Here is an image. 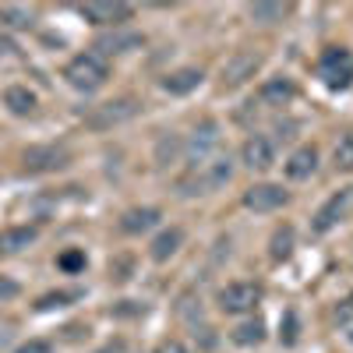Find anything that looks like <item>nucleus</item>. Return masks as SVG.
Masks as SVG:
<instances>
[{
	"instance_id": "nucleus-1",
	"label": "nucleus",
	"mask_w": 353,
	"mask_h": 353,
	"mask_svg": "<svg viewBox=\"0 0 353 353\" xmlns=\"http://www.w3.org/2000/svg\"><path fill=\"white\" fill-rule=\"evenodd\" d=\"M230 173H233V166H230V159L226 156H212V159H205V163H194L191 166V173L181 181V194H209V191H219L226 181H230Z\"/></svg>"
},
{
	"instance_id": "nucleus-2",
	"label": "nucleus",
	"mask_w": 353,
	"mask_h": 353,
	"mask_svg": "<svg viewBox=\"0 0 353 353\" xmlns=\"http://www.w3.org/2000/svg\"><path fill=\"white\" fill-rule=\"evenodd\" d=\"M64 78H68L71 88H78V92H96V88H103L106 78H110L106 57H99V53H78L74 61L64 68Z\"/></svg>"
},
{
	"instance_id": "nucleus-3",
	"label": "nucleus",
	"mask_w": 353,
	"mask_h": 353,
	"mask_svg": "<svg viewBox=\"0 0 353 353\" xmlns=\"http://www.w3.org/2000/svg\"><path fill=\"white\" fill-rule=\"evenodd\" d=\"M138 110H141V103H138V99H131V96L106 99V103H99V106H92V110L85 113V124L92 128V131H110V128H117V124L134 121Z\"/></svg>"
},
{
	"instance_id": "nucleus-4",
	"label": "nucleus",
	"mask_w": 353,
	"mask_h": 353,
	"mask_svg": "<svg viewBox=\"0 0 353 353\" xmlns=\"http://www.w3.org/2000/svg\"><path fill=\"white\" fill-rule=\"evenodd\" d=\"M318 74H321V81H325L329 88H336V92L350 88L353 85V57H350V50H343V46L325 50L321 61H318Z\"/></svg>"
},
{
	"instance_id": "nucleus-5",
	"label": "nucleus",
	"mask_w": 353,
	"mask_h": 353,
	"mask_svg": "<svg viewBox=\"0 0 353 353\" xmlns=\"http://www.w3.org/2000/svg\"><path fill=\"white\" fill-rule=\"evenodd\" d=\"M261 301V290L254 283H230L219 290V311L223 314H248Z\"/></svg>"
},
{
	"instance_id": "nucleus-6",
	"label": "nucleus",
	"mask_w": 353,
	"mask_h": 353,
	"mask_svg": "<svg viewBox=\"0 0 353 353\" xmlns=\"http://www.w3.org/2000/svg\"><path fill=\"white\" fill-rule=\"evenodd\" d=\"M261 68V57L251 53V50H241V53H233L230 61L223 64V88H241L248 85Z\"/></svg>"
},
{
	"instance_id": "nucleus-7",
	"label": "nucleus",
	"mask_w": 353,
	"mask_h": 353,
	"mask_svg": "<svg viewBox=\"0 0 353 353\" xmlns=\"http://www.w3.org/2000/svg\"><path fill=\"white\" fill-rule=\"evenodd\" d=\"M71 163L68 149L61 145H32V149L25 152V170L28 173H53V170H64Z\"/></svg>"
},
{
	"instance_id": "nucleus-8",
	"label": "nucleus",
	"mask_w": 353,
	"mask_h": 353,
	"mask_svg": "<svg viewBox=\"0 0 353 353\" xmlns=\"http://www.w3.org/2000/svg\"><path fill=\"white\" fill-rule=\"evenodd\" d=\"M78 14L92 25H124V21L134 18V8L121 4V0H110V4H81Z\"/></svg>"
},
{
	"instance_id": "nucleus-9",
	"label": "nucleus",
	"mask_w": 353,
	"mask_h": 353,
	"mask_svg": "<svg viewBox=\"0 0 353 353\" xmlns=\"http://www.w3.org/2000/svg\"><path fill=\"white\" fill-rule=\"evenodd\" d=\"M216 152H219V124H216V121H205V124L191 134V141H188L191 166H194V163H205V159H212Z\"/></svg>"
},
{
	"instance_id": "nucleus-10",
	"label": "nucleus",
	"mask_w": 353,
	"mask_h": 353,
	"mask_svg": "<svg viewBox=\"0 0 353 353\" xmlns=\"http://www.w3.org/2000/svg\"><path fill=\"white\" fill-rule=\"evenodd\" d=\"M350 198H353V194H350V188L336 191V194H332V198H329V201H325V205H321V209L314 212L311 230H314V233H329V230H332V226L346 216V209H350Z\"/></svg>"
},
{
	"instance_id": "nucleus-11",
	"label": "nucleus",
	"mask_w": 353,
	"mask_h": 353,
	"mask_svg": "<svg viewBox=\"0 0 353 353\" xmlns=\"http://www.w3.org/2000/svg\"><path fill=\"white\" fill-rule=\"evenodd\" d=\"M244 205L254 212H276L286 205V191L279 184H254L244 191Z\"/></svg>"
},
{
	"instance_id": "nucleus-12",
	"label": "nucleus",
	"mask_w": 353,
	"mask_h": 353,
	"mask_svg": "<svg viewBox=\"0 0 353 353\" xmlns=\"http://www.w3.org/2000/svg\"><path fill=\"white\" fill-rule=\"evenodd\" d=\"M241 156H244V163H248L251 170H269V166L276 163V145L265 138V134H251V138L244 141Z\"/></svg>"
},
{
	"instance_id": "nucleus-13",
	"label": "nucleus",
	"mask_w": 353,
	"mask_h": 353,
	"mask_svg": "<svg viewBox=\"0 0 353 353\" xmlns=\"http://www.w3.org/2000/svg\"><path fill=\"white\" fill-rule=\"evenodd\" d=\"M141 43H145L141 32H124V28H113V32H106V36L96 39V53H99V57H110V53H131V50H138Z\"/></svg>"
},
{
	"instance_id": "nucleus-14",
	"label": "nucleus",
	"mask_w": 353,
	"mask_h": 353,
	"mask_svg": "<svg viewBox=\"0 0 353 353\" xmlns=\"http://www.w3.org/2000/svg\"><path fill=\"white\" fill-rule=\"evenodd\" d=\"M36 226H8V230H0V254H18L25 251L28 244L36 241Z\"/></svg>"
},
{
	"instance_id": "nucleus-15",
	"label": "nucleus",
	"mask_w": 353,
	"mask_h": 353,
	"mask_svg": "<svg viewBox=\"0 0 353 353\" xmlns=\"http://www.w3.org/2000/svg\"><path fill=\"white\" fill-rule=\"evenodd\" d=\"M318 166V152H314V145H304V149H297L290 159H286V176L290 181H304V176H311Z\"/></svg>"
},
{
	"instance_id": "nucleus-16",
	"label": "nucleus",
	"mask_w": 353,
	"mask_h": 353,
	"mask_svg": "<svg viewBox=\"0 0 353 353\" xmlns=\"http://www.w3.org/2000/svg\"><path fill=\"white\" fill-rule=\"evenodd\" d=\"M198 85H201V71H194V68H181V71H173V74L163 78V88L170 96H188V92H194Z\"/></svg>"
},
{
	"instance_id": "nucleus-17",
	"label": "nucleus",
	"mask_w": 353,
	"mask_h": 353,
	"mask_svg": "<svg viewBox=\"0 0 353 353\" xmlns=\"http://www.w3.org/2000/svg\"><path fill=\"white\" fill-rule=\"evenodd\" d=\"M181 241H184V233L176 230V226H170V230H163L159 237L152 241V248H149V254H152V261H166L170 254H176V248H181Z\"/></svg>"
},
{
	"instance_id": "nucleus-18",
	"label": "nucleus",
	"mask_w": 353,
	"mask_h": 353,
	"mask_svg": "<svg viewBox=\"0 0 353 353\" xmlns=\"http://www.w3.org/2000/svg\"><path fill=\"white\" fill-rule=\"evenodd\" d=\"M156 223H159V209H131V212H124L121 230L124 233H145V230H152Z\"/></svg>"
},
{
	"instance_id": "nucleus-19",
	"label": "nucleus",
	"mask_w": 353,
	"mask_h": 353,
	"mask_svg": "<svg viewBox=\"0 0 353 353\" xmlns=\"http://www.w3.org/2000/svg\"><path fill=\"white\" fill-rule=\"evenodd\" d=\"M4 106H8L11 113L25 117V113H32V110H36V96L28 92L25 85H11V88H4Z\"/></svg>"
},
{
	"instance_id": "nucleus-20",
	"label": "nucleus",
	"mask_w": 353,
	"mask_h": 353,
	"mask_svg": "<svg viewBox=\"0 0 353 353\" xmlns=\"http://www.w3.org/2000/svg\"><path fill=\"white\" fill-rule=\"evenodd\" d=\"M293 81H286V78H272V81H265L261 85V99L265 103H272V106H286L290 99H293Z\"/></svg>"
},
{
	"instance_id": "nucleus-21",
	"label": "nucleus",
	"mask_w": 353,
	"mask_h": 353,
	"mask_svg": "<svg viewBox=\"0 0 353 353\" xmlns=\"http://www.w3.org/2000/svg\"><path fill=\"white\" fill-rule=\"evenodd\" d=\"M230 339L237 343V346H258V343L265 339V325H261L258 318H254V321H241V325L230 332Z\"/></svg>"
},
{
	"instance_id": "nucleus-22",
	"label": "nucleus",
	"mask_w": 353,
	"mask_h": 353,
	"mask_svg": "<svg viewBox=\"0 0 353 353\" xmlns=\"http://www.w3.org/2000/svg\"><path fill=\"white\" fill-rule=\"evenodd\" d=\"M71 301H81V290H57L36 301V311H53V307H68Z\"/></svg>"
},
{
	"instance_id": "nucleus-23",
	"label": "nucleus",
	"mask_w": 353,
	"mask_h": 353,
	"mask_svg": "<svg viewBox=\"0 0 353 353\" xmlns=\"http://www.w3.org/2000/svg\"><path fill=\"white\" fill-rule=\"evenodd\" d=\"M332 159H336V170H343V173H350V170H353V131H346V134L336 141Z\"/></svg>"
},
{
	"instance_id": "nucleus-24",
	"label": "nucleus",
	"mask_w": 353,
	"mask_h": 353,
	"mask_svg": "<svg viewBox=\"0 0 353 353\" xmlns=\"http://www.w3.org/2000/svg\"><path fill=\"white\" fill-rule=\"evenodd\" d=\"M0 21L11 28H28L32 25V11L28 8H14V4H0Z\"/></svg>"
},
{
	"instance_id": "nucleus-25",
	"label": "nucleus",
	"mask_w": 353,
	"mask_h": 353,
	"mask_svg": "<svg viewBox=\"0 0 353 353\" xmlns=\"http://www.w3.org/2000/svg\"><path fill=\"white\" fill-rule=\"evenodd\" d=\"M290 254H293V230L283 226V230H276V237H272V258L283 261V258H290Z\"/></svg>"
},
{
	"instance_id": "nucleus-26",
	"label": "nucleus",
	"mask_w": 353,
	"mask_h": 353,
	"mask_svg": "<svg viewBox=\"0 0 353 353\" xmlns=\"http://www.w3.org/2000/svg\"><path fill=\"white\" fill-rule=\"evenodd\" d=\"M283 14H286V4H251L254 21H279Z\"/></svg>"
},
{
	"instance_id": "nucleus-27",
	"label": "nucleus",
	"mask_w": 353,
	"mask_h": 353,
	"mask_svg": "<svg viewBox=\"0 0 353 353\" xmlns=\"http://www.w3.org/2000/svg\"><path fill=\"white\" fill-rule=\"evenodd\" d=\"M57 265H61L64 272H71V276H74V272H81V269H85V251L71 248V251H64L61 258H57Z\"/></svg>"
},
{
	"instance_id": "nucleus-28",
	"label": "nucleus",
	"mask_w": 353,
	"mask_h": 353,
	"mask_svg": "<svg viewBox=\"0 0 353 353\" xmlns=\"http://www.w3.org/2000/svg\"><path fill=\"white\" fill-rule=\"evenodd\" d=\"M279 343H286V346L297 343V314L293 311H286L283 321H279Z\"/></svg>"
},
{
	"instance_id": "nucleus-29",
	"label": "nucleus",
	"mask_w": 353,
	"mask_h": 353,
	"mask_svg": "<svg viewBox=\"0 0 353 353\" xmlns=\"http://www.w3.org/2000/svg\"><path fill=\"white\" fill-rule=\"evenodd\" d=\"M176 152H181V138H163V141H159V152H156V163L166 166Z\"/></svg>"
},
{
	"instance_id": "nucleus-30",
	"label": "nucleus",
	"mask_w": 353,
	"mask_h": 353,
	"mask_svg": "<svg viewBox=\"0 0 353 353\" xmlns=\"http://www.w3.org/2000/svg\"><path fill=\"white\" fill-rule=\"evenodd\" d=\"M14 353H53V343H50V339H28V343H21Z\"/></svg>"
},
{
	"instance_id": "nucleus-31",
	"label": "nucleus",
	"mask_w": 353,
	"mask_h": 353,
	"mask_svg": "<svg viewBox=\"0 0 353 353\" xmlns=\"http://www.w3.org/2000/svg\"><path fill=\"white\" fill-rule=\"evenodd\" d=\"M18 293H21V286H18L14 279L0 276V301H8V297H18Z\"/></svg>"
},
{
	"instance_id": "nucleus-32",
	"label": "nucleus",
	"mask_w": 353,
	"mask_h": 353,
	"mask_svg": "<svg viewBox=\"0 0 353 353\" xmlns=\"http://www.w3.org/2000/svg\"><path fill=\"white\" fill-rule=\"evenodd\" d=\"M159 353H188V346H184L181 339H166V343L159 346Z\"/></svg>"
},
{
	"instance_id": "nucleus-33",
	"label": "nucleus",
	"mask_w": 353,
	"mask_h": 353,
	"mask_svg": "<svg viewBox=\"0 0 353 353\" xmlns=\"http://www.w3.org/2000/svg\"><path fill=\"white\" fill-rule=\"evenodd\" d=\"M14 46H11V39H4V36H0V57H8Z\"/></svg>"
},
{
	"instance_id": "nucleus-34",
	"label": "nucleus",
	"mask_w": 353,
	"mask_h": 353,
	"mask_svg": "<svg viewBox=\"0 0 353 353\" xmlns=\"http://www.w3.org/2000/svg\"><path fill=\"white\" fill-rule=\"evenodd\" d=\"M103 353H117V350H103Z\"/></svg>"
}]
</instances>
